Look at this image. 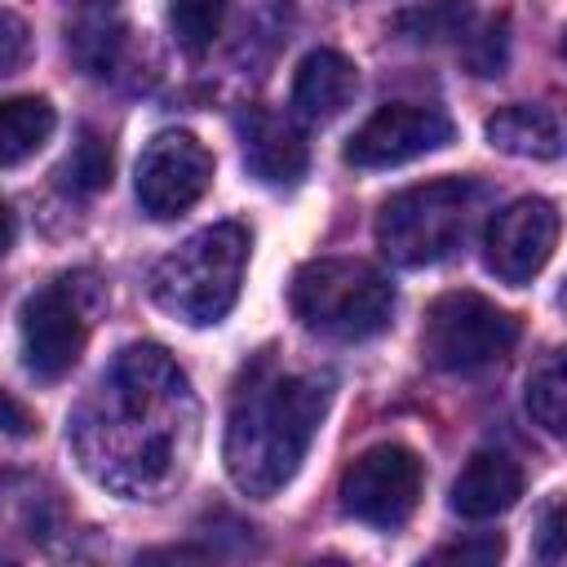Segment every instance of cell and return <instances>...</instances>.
I'll return each mask as SVG.
<instances>
[{
	"instance_id": "6da1fadb",
	"label": "cell",
	"mask_w": 567,
	"mask_h": 567,
	"mask_svg": "<svg viewBox=\"0 0 567 567\" xmlns=\"http://www.w3.org/2000/svg\"><path fill=\"white\" fill-rule=\"evenodd\" d=\"M199 403L186 372L155 341L124 346L71 412L66 439L80 465L128 501H155L190 461Z\"/></svg>"
},
{
	"instance_id": "7a4b0ae2",
	"label": "cell",
	"mask_w": 567,
	"mask_h": 567,
	"mask_svg": "<svg viewBox=\"0 0 567 567\" xmlns=\"http://www.w3.org/2000/svg\"><path fill=\"white\" fill-rule=\"evenodd\" d=\"M332 381L319 372H284L261 354L239 381L226 416L221 461L244 496H275L301 470L319 421L328 416Z\"/></svg>"
},
{
	"instance_id": "3957f363",
	"label": "cell",
	"mask_w": 567,
	"mask_h": 567,
	"mask_svg": "<svg viewBox=\"0 0 567 567\" xmlns=\"http://www.w3.org/2000/svg\"><path fill=\"white\" fill-rule=\"evenodd\" d=\"M248 270V230L239 221H217L195 230L186 244L164 252L151 270V301L190 323L208 328L230 315Z\"/></svg>"
},
{
	"instance_id": "277c9868",
	"label": "cell",
	"mask_w": 567,
	"mask_h": 567,
	"mask_svg": "<svg viewBox=\"0 0 567 567\" xmlns=\"http://www.w3.org/2000/svg\"><path fill=\"white\" fill-rule=\"evenodd\" d=\"M288 306L315 337L368 341L394 319V284L359 257H319L292 275Z\"/></svg>"
},
{
	"instance_id": "5b68a950",
	"label": "cell",
	"mask_w": 567,
	"mask_h": 567,
	"mask_svg": "<svg viewBox=\"0 0 567 567\" xmlns=\"http://www.w3.org/2000/svg\"><path fill=\"white\" fill-rule=\"evenodd\" d=\"M478 199L483 190L470 177H434V182L408 186L381 204L377 248L385 252V261L403 270L434 266L465 244Z\"/></svg>"
},
{
	"instance_id": "8992f818",
	"label": "cell",
	"mask_w": 567,
	"mask_h": 567,
	"mask_svg": "<svg viewBox=\"0 0 567 567\" xmlns=\"http://www.w3.org/2000/svg\"><path fill=\"white\" fill-rule=\"evenodd\" d=\"M514 341H518V319L470 288L430 301L421 328V350L443 372H478L505 359Z\"/></svg>"
},
{
	"instance_id": "52a82bcc",
	"label": "cell",
	"mask_w": 567,
	"mask_h": 567,
	"mask_svg": "<svg viewBox=\"0 0 567 567\" xmlns=\"http://www.w3.org/2000/svg\"><path fill=\"white\" fill-rule=\"evenodd\" d=\"M425 470L403 443H377L359 452L341 474V509L368 527H403L421 501Z\"/></svg>"
},
{
	"instance_id": "ba28073f",
	"label": "cell",
	"mask_w": 567,
	"mask_h": 567,
	"mask_svg": "<svg viewBox=\"0 0 567 567\" xmlns=\"http://www.w3.org/2000/svg\"><path fill=\"white\" fill-rule=\"evenodd\" d=\"M208 186H213V151L195 133L164 128L142 146L133 190H137V204L146 217H155V221L182 217L190 204L204 199Z\"/></svg>"
},
{
	"instance_id": "9c48e42d",
	"label": "cell",
	"mask_w": 567,
	"mask_h": 567,
	"mask_svg": "<svg viewBox=\"0 0 567 567\" xmlns=\"http://www.w3.org/2000/svg\"><path fill=\"white\" fill-rule=\"evenodd\" d=\"M18 332H22L27 372L35 381H62L80 363V350H84V337H89L80 279H53L40 292H31L22 301Z\"/></svg>"
},
{
	"instance_id": "30bf717a",
	"label": "cell",
	"mask_w": 567,
	"mask_h": 567,
	"mask_svg": "<svg viewBox=\"0 0 567 567\" xmlns=\"http://www.w3.org/2000/svg\"><path fill=\"white\" fill-rule=\"evenodd\" d=\"M456 137L447 111L425 102H385L377 106L354 137L346 142V164L354 168H399L416 155H430Z\"/></svg>"
},
{
	"instance_id": "8fae6325",
	"label": "cell",
	"mask_w": 567,
	"mask_h": 567,
	"mask_svg": "<svg viewBox=\"0 0 567 567\" xmlns=\"http://www.w3.org/2000/svg\"><path fill=\"white\" fill-rule=\"evenodd\" d=\"M558 244V208L540 195H523L492 213L483 230V261L501 284H532Z\"/></svg>"
},
{
	"instance_id": "7c38bea8",
	"label": "cell",
	"mask_w": 567,
	"mask_h": 567,
	"mask_svg": "<svg viewBox=\"0 0 567 567\" xmlns=\"http://www.w3.org/2000/svg\"><path fill=\"white\" fill-rule=\"evenodd\" d=\"M239 142H244V164L257 182L266 186H297L310 164V146L301 128L288 115H275L266 106H248L239 115Z\"/></svg>"
},
{
	"instance_id": "4fadbf2b",
	"label": "cell",
	"mask_w": 567,
	"mask_h": 567,
	"mask_svg": "<svg viewBox=\"0 0 567 567\" xmlns=\"http://www.w3.org/2000/svg\"><path fill=\"white\" fill-rule=\"evenodd\" d=\"M518 496H523V465L496 447L474 452L452 483V509L470 523H487V518L514 509Z\"/></svg>"
},
{
	"instance_id": "5bb4252c",
	"label": "cell",
	"mask_w": 567,
	"mask_h": 567,
	"mask_svg": "<svg viewBox=\"0 0 567 567\" xmlns=\"http://www.w3.org/2000/svg\"><path fill=\"white\" fill-rule=\"evenodd\" d=\"M354 89H359L354 62L337 49H315L301 58V66L292 75V111L310 124L337 120L354 102Z\"/></svg>"
},
{
	"instance_id": "9a60e30c",
	"label": "cell",
	"mask_w": 567,
	"mask_h": 567,
	"mask_svg": "<svg viewBox=\"0 0 567 567\" xmlns=\"http://www.w3.org/2000/svg\"><path fill=\"white\" fill-rule=\"evenodd\" d=\"M487 142L518 159H558L563 155V128L549 106H501L487 120Z\"/></svg>"
},
{
	"instance_id": "2e32d148",
	"label": "cell",
	"mask_w": 567,
	"mask_h": 567,
	"mask_svg": "<svg viewBox=\"0 0 567 567\" xmlns=\"http://www.w3.org/2000/svg\"><path fill=\"white\" fill-rule=\"evenodd\" d=\"M53 128H58V111L49 97L35 93L0 97V168L31 159L53 137Z\"/></svg>"
},
{
	"instance_id": "e0dca14e",
	"label": "cell",
	"mask_w": 567,
	"mask_h": 567,
	"mask_svg": "<svg viewBox=\"0 0 567 567\" xmlns=\"http://www.w3.org/2000/svg\"><path fill=\"white\" fill-rule=\"evenodd\" d=\"M66 44L75 53V62L97 75V80H111L124 62V49H128V27L120 18H102V13H89L80 18L71 31H66Z\"/></svg>"
},
{
	"instance_id": "ac0fdd59",
	"label": "cell",
	"mask_w": 567,
	"mask_h": 567,
	"mask_svg": "<svg viewBox=\"0 0 567 567\" xmlns=\"http://www.w3.org/2000/svg\"><path fill=\"white\" fill-rule=\"evenodd\" d=\"M111 173H115V155H111L106 137L97 128H80V137L71 142V151L58 164V186L71 199H89L111 186Z\"/></svg>"
},
{
	"instance_id": "d6986e66",
	"label": "cell",
	"mask_w": 567,
	"mask_h": 567,
	"mask_svg": "<svg viewBox=\"0 0 567 567\" xmlns=\"http://www.w3.org/2000/svg\"><path fill=\"white\" fill-rule=\"evenodd\" d=\"M408 40L416 44H439V40H465L474 31V0H425L394 22Z\"/></svg>"
},
{
	"instance_id": "ffe728a7",
	"label": "cell",
	"mask_w": 567,
	"mask_h": 567,
	"mask_svg": "<svg viewBox=\"0 0 567 567\" xmlns=\"http://www.w3.org/2000/svg\"><path fill=\"white\" fill-rule=\"evenodd\" d=\"M226 9H230V0H173V4H168L173 40H177L190 58L208 53V49H213V40L221 35Z\"/></svg>"
},
{
	"instance_id": "44dd1931",
	"label": "cell",
	"mask_w": 567,
	"mask_h": 567,
	"mask_svg": "<svg viewBox=\"0 0 567 567\" xmlns=\"http://www.w3.org/2000/svg\"><path fill=\"white\" fill-rule=\"evenodd\" d=\"M527 412L545 434H563L567 430V381H563L558 350L545 354V363L527 377Z\"/></svg>"
},
{
	"instance_id": "7402d4cb",
	"label": "cell",
	"mask_w": 567,
	"mask_h": 567,
	"mask_svg": "<svg viewBox=\"0 0 567 567\" xmlns=\"http://www.w3.org/2000/svg\"><path fill=\"white\" fill-rule=\"evenodd\" d=\"M31 58V31L13 9H0V75H13Z\"/></svg>"
},
{
	"instance_id": "603a6c76",
	"label": "cell",
	"mask_w": 567,
	"mask_h": 567,
	"mask_svg": "<svg viewBox=\"0 0 567 567\" xmlns=\"http://www.w3.org/2000/svg\"><path fill=\"white\" fill-rule=\"evenodd\" d=\"M536 558L540 563H563V501L554 496L540 514V532H536Z\"/></svg>"
},
{
	"instance_id": "cb8c5ba5",
	"label": "cell",
	"mask_w": 567,
	"mask_h": 567,
	"mask_svg": "<svg viewBox=\"0 0 567 567\" xmlns=\"http://www.w3.org/2000/svg\"><path fill=\"white\" fill-rule=\"evenodd\" d=\"M501 536H483V540H465V545H443L434 558L439 563H492L501 558Z\"/></svg>"
},
{
	"instance_id": "d4e9b609",
	"label": "cell",
	"mask_w": 567,
	"mask_h": 567,
	"mask_svg": "<svg viewBox=\"0 0 567 567\" xmlns=\"http://www.w3.org/2000/svg\"><path fill=\"white\" fill-rule=\"evenodd\" d=\"M35 430V421H31V412L9 394V390H0V434H13V439H22V434H31Z\"/></svg>"
},
{
	"instance_id": "484cf974",
	"label": "cell",
	"mask_w": 567,
	"mask_h": 567,
	"mask_svg": "<svg viewBox=\"0 0 567 567\" xmlns=\"http://www.w3.org/2000/svg\"><path fill=\"white\" fill-rule=\"evenodd\" d=\"M13 239H18V217H13V208L0 199V257L13 248Z\"/></svg>"
},
{
	"instance_id": "4316f807",
	"label": "cell",
	"mask_w": 567,
	"mask_h": 567,
	"mask_svg": "<svg viewBox=\"0 0 567 567\" xmlns=\"http://www.w3.org/2000/svg\"><path fill=\"white\" fill-rule=\"evenodd\" d=\"M66 4H111V0H66Z\"/></svg>"
}]
</instances>
